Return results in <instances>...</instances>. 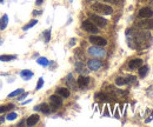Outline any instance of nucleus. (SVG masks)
Returning <instances> with one entry per match:
<instances>
[{
  "mask_svg": "<svg viewBox=\"0 0 153 127\" xmlns=\"http://www.w3.org/2000/svg\"><path fill=\"white\" fill-rule=\"evenodd\" d=\"M17 118H18V115H17V113H14V112H11V113H8V114L6 115V119H7V120H10V121L15 120Z\"/></svg>",
  "mask_w": 153,
  "mask_h": 127,
  "instance_id": "a878e982",
  "label": "nucleus"
},
{
  "mask_svg": "<svg viewBox=\"0 0 153 127\" xmlns=\"http://www.w3.org/2000/svg\"><path fill=\"white\" fill-rule=\"evenodd\" d=\"M147 72H149V66H140L139 67V77L140 78H145Z\"/></svg>",
  "mask_w": 153,
  "mask_h": 127,
  "instance_id": "6ab92c4d",
  "label": "nucleus"
},
{
  "mask_svg": "<svg viewBox=\"0 0 153 127\" xmlns=\"http://www.w3.org/2000/svg\"><path fill=\"white\" fill-rule=\"evenodd\" d=\"M116 84H117V86H124V85H126V84H127L126 78H122V77L117 78V79H116Z\"/></svg>",
  "mask_w": 153,
  "mask_h": 127,
  "instance_id": "5701e85b",
  "label": "nucleus"
},
{
  "mask_svg": "<svg viewBox=\"0 0 153 127\" xmlns=\"http://www.w3.org/2000/svg\"><path fill=\"white\" fill-rule=\"evenodd\" d=\"M50 101H51V106H52L53 109L59 108L62 105V99H61L60 95H51L50 96Z\"/></svg>",
  "mask_w": 153,
  "mask_h": 127,
  "instance_id": "423d86ee",
  "label": "nucleus"
},
{
  "mask_svg": "<svg viewBox=\"0 0 153 127\" xmlns=\"http://www.w3.org/2000/svg\"><path fill=\"white\" fill-rule=\"evenodd\" d=\"M2 1H4V0H0V2H2Z\"/></svg>",
  "mask_w": 153,
  "mask_h": 127,
  "instance_id": "58836bf2",
  "label": "nucleus"
},
{
  "mask_svg": "<svg viewBox=\"0 0 153 127\" xmlns=\"http://www.w3.org/2000/svg\"><path fill=\"white\" fill-rule=\"evenodd\" d=\"M24 92V90L23 88H18V90H15V91H13L12 93H10L8 94V98H13V96H18L19 94H21Z\"/></svg>",
  "mask_w": 153,
  "mask_h": 127,
  "instance_id": "393cba45",
  "label": "nucleus"
},
{
  "mask_svg": "<svg viewBox=\"0 0 153 127\" xmlns=\"http://www.w3.org/2000/svg\"><path fill=\"white\" fill-rule=\"evenodd\" d=\"M12 108H15L14 105H12V104L0 106V114H1V113H5V112H7V111H10V109H12Z\"/></svg>",
  "mask_w": 153,
  "mask_h": 127,
  "instance_id": "412c9836",
  "label": "nucleus"
},
{
  "mask_svg": "<svg viewBox=\"0 0 153 127\" xmlns=\"http://www.w3.org/2000/svg\"><path fill=\"white\" fill-rule=\"evenodd\" d=\"M89 54L94 57V58H104L106 55V51L102 50L100 46H92L87 50Z\"/></svg>",
  "mask_w": 153,
  "mask_h": 127,
  "instance_id": "f03ea898",
  "label": "nucleus"
},
{
  "mask_svg": "<svg viewBox=\"0 0 153 127\" xmlns=\"http://www.w3.org/2000/svg\"><path fill=\"white\" fill-rule=\"evenodd\" d=\"M38 121H39V115L38 114H32L30 115L29 118H27V121H26V125L27 126H34V125H37L38 124Z\"/></svg>",
  "mask_w": 153,
  "mask_h": 127,
  "instance_id": "f8f14e48",
  "label": "nucleus"
},
{
  "mask_svg": "<svg viewBox=\"0 0 153 127\" xmlns=\"http://www.w3.org/2000/svg\"><path fill=\"white\" fill-rule=\"evenodd\" d=\"M5 121V117H0V124H2Z\"/></svg>",
  "mask_w": 153,
  "mask_h": 127,
  "instance_id": "c9c22d12",
  "label": "nucleus"
},
{
  "mask_svg": "<svg viewBox=\"0 0 153 127\" xmlns=\"http://www.w3.org/2000/svg\"><path fill=\"white\" fill-rule=\"evenodd\" d=\"M77 69H78L79 73H87V71L81 66V64H79V63L77 64Z\"/></svg>",
  "mask_w": 153,
  "mask_h": 127,
  "instance_id": "cd10ccee",
  "label": "nucleus"
},
{
  "mask_svg": "<svg viewBox=\"0 0 153 127\" xmlns=\"http://www.w3.org/2000/svg\"><path fill=\"white\" fill-rule=\"evenodd\" d=\"M41 13H42L41 11H33V14H34V15H40Z\"/></svg>",
  "mask_w": 153,
  "mask_h": 127,
  "instance_id": "473e14b6",
  "label": "nucleus"
},
{
  "mask_svg": "<svg viewBox=\"0 0 153 127\" xmlns=\"http://www.w3.org/2000/svg\"><path fill=\"white\" fill-rule=\"evenodd\" d=\"M42 1H44V0H35V5H38V6H39V5H41V4H42Z\"/></svg>",
  "mask_w": 153,
  "mask_h": 127,
  "instance_id": "72a5a7b5",
  "label": "nucleus"
},
{
  "mask_svg": "<svg viewBox=\"0 0 153 127\" xmlns=\"http://www.w3.org/2000/svg\"><path fill=\"white\" fill-rule=\"evenodd\" d=\"M138 15H139L140 18H144V19H146V18H152L153 9L151 7H143V8L139 9Z\"/></svg>",
  "mask_w": 153,
  "mask_h": 127,
  "instance_id": "0eeeda50",
  "label": "nucleus"
},
{
  "mask_svg": "<svg viewBox=\"0 0 153 127\" xmlns=\"http://www.w3.org/2000/svg\"><path fill=\"white\" fill-rule=\"evenodd\" d=\"M89 40H90V42H92L95 46L102 47V46H106L107 45V40L104 39V38H101V36H98V35H91L89 38Z\"/></svg>",
  "mask_w": 153,
  "mask_h": 127,
  "instance_id": "39448f33",
  "label": "nucleus"
},
{
  "mask_svg": "<svg viewBox=\"0 0 153 127\" xmlns=\"http://www.w3.org/2000/svg\"><path fill=\"white\" fill-rule=\"evenodd\" d=\"M135 77H133V75H131V77H127L126 78V81H127V84H130V82H134L135 81Z\"/></svg>",
  "mask_w": 153,
  "mask_h": 127,
  "instance_id": "7c9ffc66",
  "label": "nucleus"
},
{
  "mask_svg": "<svg viewBox=\"0 0 153 127\" xmlns=\"http://www.w3.org/2000/svg\"><path fill=\"white\" fill-rule=\"evenodd\" d=\"M34 109H35V111H41V112H42V113H45V114H48V113L51 112L50 106H48L47 104H41L40 106H35V107H34Z\"/></svg>",
  "mask_w": 153,
  "mask_h": 127,
  "instance_id": "4468645a",
  "label": "nucleus"
},
{
  "mask_svg": "<svg viewBox=\"0 0 153 127\" xmlns=\"http://www.w3.org/2000/svg\"><path fill=\"white\" fill-rule=\"evenodd\" d=\"M1 44H2V39H0V45H1Z\"/></svg>",
  "mask_w": 153,
  "mask_h": 127,
  "instance_id": "4c0bfd02",
  "label": "nucleus"
},
{
  "mask_svg": "<svg viewBox=\"0 0 153 127\" xmlns=\"http://www.w3.org/2000/svg\"><path fill=\"white\" fill-rule=\"evenodd\" d=\"M27 95H29V93H27V92H26V93H24V92H23L21 94L18 95V100H19V101H23V100H24V99H25Z\"/></svg>",
  "mask_w": 153,
  "mask_h": 127,
  "instance_id": "c756f323",
  "label": "nucleus"
},
{
  "mask_svg": "<svg viewBox=\"0 0 153 127\" xmlns=\"http://www.w3.org/2000/svg\"><path fill=\"white\" fill-rule=\"evenodd\" d=\"M66 82H67V86H68L71 90L77 91L78 86H77V84H75V81H74V79H73V75H72V74H68V75H67V80H66Z\"/></svg>",
  "mask_w": 153,
  "mask_h": 127,
  "instance_id": "ddd939ff",
  "label": "nucleus"
},
{
  "mask_svg": "<svg viewBox=\"0 0 153 127\" xmlns=\"http://www.w3.org/2000/svg\"><path fill=\"white\" fill-rule=\"evenodd\" d=\"M70 1H73V0H70Z\"/></svg>",
  "mask_w": 153,
  "mask_h": 127,
  "instance_id": "ea45409f",
  "label": "nucleus"
},
{
  "mask_svg": "<svg viewBox=\"0 0 153 127\" xmlns=\"http://www.w3.org/2000/svg\"><path fill=\"white\" fill-rule=\"evenodd\" d=\"M137 26L140 27V28H144V30H152L153 28V19H151V18H146V20L138 23Z\"/></svg>",
  "mask_w": 153,
  "mask_h": 127,
  "instance_id": "6e6552de",
  "label": "nucleus"
},
{
  "mask_svg": "<svg viewBox=\"0 0 153 127\" xmlns=\"http://www.w3.org/2000/svg\"><path fill=\"white\" fill-rule=\"evenodd\" d=\"M140 66H143V60L141 59H133L128 63V68L130 69H138Z\"/></svg>",
  "mask_w": 153,
  "mask_h": 127,
  "instance_id": "9b49d317",
  "label": "nucleus"
},
{
  "mask_svg": "<svg viewBox=\"0 0 153 127\" xmlns=\"http://www.w3.org/2000/svg\"><path fill=\"white\" fill-rule=\"evenodd\" d=\"M150 6H151V8L153 9V0H151V1H150Z\"/></svg>",
  "mask_w": 153,
  "mask_h": 127,
  "instance_id": "e433bc0d",
  "label": "nucleus"
},
{
  "mask_svg": "<svg viewBox=\"0 0 153 127\" xmlns=\"http://www.w3.org/2000/svg\"><path fill=\"white\" fill-rule=\"evenodd\" d=\"M90 20L95 26H99V27H105L107 25V20L102 17L97 15V14H90Z\"/></svg>",
  "mask_w": 153,
  "mask_h": 127,
  "instance_id": "7ed1b4c3",
  "label": "nucleus"
},
{
  "mask_svg": "<svg viewBox=\"0 0 153 127\" xmlns=\"http://www.w3.org/2000/svg\"><path fill=\"white\" fill-rule=\"evenodd\" d=\"M44 39H45V42H50V39H51V30H47V31L44 32Z\"/></svg>",
  "mask_w": 153,
  "mask_h": 127,
  "instance_id": "bb28decb",
  "label": "nucleus"
},
{
  "mask_svg": "<svg viewBox=\"0 0 153 127\" xmlns=\"http://www.w3.org/2000/svg\"><path fill=\"white\" fill-rule=\"evenodd\" d=\"M37 63L39 64L40 66H44V67H46V66H48V64H50V61L45 58V57H40V58H38L37 59Z\"/></svg>",
  "mask_w": 153,
  "mask_h": 127,
  "instance_id": "aec40b11",
  "label": "nucleus"
},
{
  "mask_svg": "<svg viewBox=\"0 0 153 127\" xmlns=\"http://www.w3.org/2000/svg\"><path fill=\"white\" fill-rule=\"evenodd\" d=\"M95 99L101 100V101H107L108 100V96L105 94V93H97L95 94Z\"/></svg>",
  "mask_w": 153,
  "mask_h": 127,
  "instance_id": "b1692460",
  "label": "nucleus"
},
{
  "mask_svg": "<svg viewBox=\"0 0 153 127\" xmlns=\"http://www.w3.org/2000/svg\"><path fill=\"white\" fill-rule=\"evenodd\" d=\"M105 1H107V2H113V4H116V2H118L119 0H105Z\"/></svg>",
  "mask_w": 153,
  "mask_h": 127,
  "instance_id": "f704fd0d",
  "label": "nucleus"
},
{
  "mask_svg": "<svg viewBox=\"0 0 153 127\" xmlns=\"http://www.w3.org/2000/svg\"><path fill=\"white\" fill-rule=\"evenodd\" d=\"M37 24H38V21H37V20H31L30 23L27 24V25H25V26L23 27V30H24V31H27V30H30V28H32L33 26H35Z\"/></svg>",
  "mask_w": 153,
  "mask_h": 127,
  "instance_id": "4be33fe9",
  "label": "nucleus"
},
{
  "mask_svg": "<svg viewBox=\"0 0 153 127\" xmlns=\"http://www.w3.org/2000/svg\"><path fill=\"white\" fill-rule=\"evenodd\" d=\"M20 77L24 79V80H30L31 78L33 77V72L30 69H24L20 72Z\"/></svg>",
  "mask_w": 153,
  "mask_h": 127,
  "instance_id": "dca6fc26",
  "label": "nucleus"
},
{
  "mask_svg": "<svg viewBox=\"0 0 153 127\" xmlns=\"http://www.w3.org/2000/svg\"><path fill=\"white\" fill-rule=\"evenodd\" d=\"M101 61L97 60V59H91L87 61V67L91 69V71H98L100 67H101Z\"/></svg>",
  "mask_w": 153,
  "mask_h": 127,
  "instance_id": "1a4fd4ad",
  "label": "nucleus"
},
{
  "mask_svg": "<svg viewBox=\"0 0 153 127\" xmlns=\"http://www.w3.org/2000/svg\"><path fill=\"white\" fill-rule=\"evenodd\" d=\"M8 25V15L7 14H4L1 18H0V30L4 31Z\"/></svg>",
  "mask_w": 153,
  "mask_h": 127,
  "instance_id": "2eb2a0df",
  "label": "nucleus"
},
{
  "mask_svg": "<svg viewBox=\"0 0 153 127\" xmlns=\"http://www.w3.org/2000/svg\"><path fill=\"white\" fill-rule=\"evenodd\" d=\"M14 59H17V55H13V54H10V55H7V54H4V55H0V60L1 61H12V60H14Z\"/></svg>",
  "mask_w": 153,
  "mask_h": 127,
  "instance_id": "a211bd4d",
  "label": "nucleus"
},
{
  "mask_svg": "<svg viewBox=\"0 0 153 127\" xmlns=\"http://www.w3.org/2000/svg\"><path fill=\"white\" fill-rule=\"evenodd\" d=\"M81 27H83V30H85V31L89 32V33H98L99 32L98 26H95L91 20H84Z\"/></svg>",
  "mask_w": 153,
  "mask_h": 127,
  "instance_id": "20e7f679",
  "label": "nucleus"
},
{
  "mask_svg": "<svg viewBox=\"0 0 153 127\" xmlns=\"http://www.w3.org/2000/svg\"><path fill=\"white\" fill-rule=\"evenodd\" d=\"M75 45V39H71L70 40V46H74Z\"/></svg>",
  "mask_w": 153,
  "mask_h": 127,
  "instance_id": "2f4dec72",
  "label": "nucleus"
},
{
  "mask_svg": "<svg viewBox=\"0 0 153 127\" xmlns=\"http://www.w3.org/2000/svg\"><path fill=\"white\" fill-rule=\"evenodd\" d=\"M90 84V78L89 77H85V75H80L79 79H78V86L80 88H86Z\"/></svg>",
  "mask_w": 153,
  "mask_h": 127,
  "instance_id": "9d476101",
  "label": "nucleus"
},
{
  "mask_svg": "<svg viewBox=\"0 0 153 127\" xmlns=\"http://www.w3.org/2000/svg\"><path fill=\"white\" fill-rule=\"evenodd\" d=\"M42 86H44V79H42V78H39V80H38V84H37V87H35V90H40Z\"/></svg>",
  "mask_w": 153,
  "mask_h": 127,
  "instance_id": "c85d7f7f",
  "label": "nucleus"
},
{
  "mask_svg": "<svg viewBox=\"0 0 153 127\" xmlns=\"http://www.w3.org/2000/svg\"><path fill=\"white\" fill-rule=\"evenodd\" d=\"M92 9H94L95 12H98L100 14H106V15H111L113 13V8L110 5H105V4H100V2L93 4Z\"/></svg>",
  "mask_w": 153,
  "mask_h": 127,
  "instance_id": "f257e3e1",
  "label": "nucleus"
},
{
  "mask_svg": "<svg viewBox=\"0 0 153 127\" xmlns=\"http://www.w3.org/2000/svg\"><path fill=\"white\" fill-rule=\"evenodd\" d=\"M57 93H58V95L62 96V98H68V96H70V91H68V88H65V87H59V88L57 90Z\"/></svg>",
  "mask_w": 153,
  "mask_h": 127,
  "instance_id": "f3484780",
  "label": "nucleus"
}]
</instances>
